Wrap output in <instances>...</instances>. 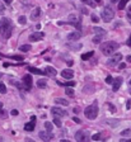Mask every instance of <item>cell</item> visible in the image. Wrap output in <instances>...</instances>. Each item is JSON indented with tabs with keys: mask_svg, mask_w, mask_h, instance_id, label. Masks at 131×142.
<instances>
[{
	"mask_svg": "<svg viewBox=\"0 0 131 142\" xmlns=\"http://www.w3.org/2000/svg\"><path fill=\"white\" fill-rule=\"evenodd\" d=\"M12 29H13V25H12V22L8 18H3L0 20V34H1L4 38H9L12 36Z\"/></svg>",
	"mask_w": 131,
	"mask_h": 142,
	"instance_id": "1",
	"label": "cell"
},
{
	"mask_svg": "<svg viewBox=\"0 0 131 142\" xmlns=\"http://www.w3.org/2000/svg\"><path fill=\"white\" fill-rule=\"evenodd\" d=\"M117 48H118V43L113 42V41H110V42H106L103 44H101V51H102V53L106 55V56L113 55Z\"/></svg>",
	"mask_w": 131,
	"mask_h": 142,
	"instance_id": "2",
	"label": "cell"
},
{
	"mask_svg": "<svg viewBox=\"0 0 131 142\" xmlns=\"http://www.w3.org/2000/svg\"><path fill=\"white\" fill-rule=\"evenodd\" d=\"M84 114L88 119H95L97 118V116H98V105H97V101H94L92 105L85 108Z\"/></svg>",
	"mask_w": 131,
	"mask_h": 142,
	"instance_id": "3",
	"label": "cell"
},
{
	"mask_svg": "<svg viewBox=\"0 0 131 142\" xmlns=\"http://www.w3.org/2000/svg\"><path fill=\"white\" fill-rule=\"evenodd\" d=\"M102 19H103V22H106V23H110V22L113 19V17H115V12H113V9L110 7V5H107V7L103 8V10H102Z\"/></svg>",
	"mask_w": 131,
	"mask_h": 142,
	"instance_id": "4",
	"label": "cell"
},
{
	"mask_svg": "<svg viewBox=\"0 0 131 142\" xmlns=\"http://www.w3.org/2000/svg\"><path fill=\"white\" fill-rule=\"evenodd\" d=\"M122 60V55L121 53H115V55H111V58L107 61V66H111V67H113V66H116L120 61Z\"/></svg>",
	"mask_w": 131,
	"mask_h": 142,
	"instance_id": "5",
	"label": "cell"
},
{
	"mask_svg": "<svg viewBox=\"0 0 131 142\" xmlns=\"http://www.w3.org/2000/svg\"><path fill=\"white\" fill-rule=\"evenodd\" d=\"M89 138H90V136H89L88 131H79V132L75 133V140L76 141L87 142V141H89Z\"/></svg>",
	"mask_w": 131,
	"mask_h": 142,
	"instance_id": "6",
	"label": "cell"
},
{
	"mask_svg": "<svg viewBox=\"0 0 131 142\" xmlns=\"http://www.w3.org/2000/svg\"><path fill=\"white\" fill-rule=\"evenodd\" d=\"M39 138H41L42 141H50V140H52L54 138V133L51 132V131H41L39 132Z\"/></svg>",
	"mask_w": 131,
	"mask_h": 142,
	"instance_id": "7",
	"label": "cell"
},
{
	"mask_svg": "<svg viewBox=\"0 0 131 142\" xmlns=\"http://www.w3.org/2000/svg\"><path fill=\"white\" fill-rule=\"evenodd\" d=\"M122 83H123V79H122L121 76L116 77L115 80H113V83H112V90H113V92H117V90L121 88Z\"/></svg>",
	"mask_w": 131,
	"mask_h": 142,
	"instance_id": "8",
	"label": "cell"
},
{
	"mask_svg": "<svg viewBox=\"0 0 131 142\" xmlns=\"http://www.w3.org/2000/svg\"><path fill=\"white\" fill-rule=\"evenodd\" d=\"M51 113L55 116V117H65L67 113L65 110H62L61 108H57V107H54V108H51Z\"/></svg>",
	"mask_w": 131,
	"mask_h": 142,
	"instance_id": "9",
	"label": "cell"
},
{
	"mask_svg": "<svg viewBox=\"0 0 131 142\" xmlns=\"http://www.w3.org/2000/svg\"><path fill=\"white\" fill-rule=\"evenodd\" d=\"M45 37V33L42 32H36V33H32L29 36V41L31 42H37V41H41V39Z\"/></svg>",
	"mask_w": 131,
	"mask_h": 142,
	"instance_id": "10",
	"label": "cell"
},
{
	"mask_svg": "<svg viewBox=\"0 0 131 142\" xmlns=\"http://www.w3.org/2000/svg\"><path fill=\"white\" fill-rule=\"evenodd\" d=\"M23 84H24V89H27V90H31V88H32V76L31 75H24L23 76Z\"/></svg>",
	"mask_w": 131,
	"mask_h": 142,
	"instance_id": "11",
	"label": "cell"
},
{
	"mask_svg": "<svg viewBox=\"0 0 131 142\" xmlns=\"http://www.w3.org/2000/svg\"><path fill=\"white\" fill-rule=\"evenodd\" d=\"M80 36H82L80 32H71V33H69V36H67V39L75 42V41H78V39L80 38Z\"/></svg>",
	"mask_w": 131,
	"mask_h": 142,
	"instance_id": "12",
	"label": "cell"
},
{
	"mask_svg": "<svg viewBox=\"0 0 131 142\" xmlns=\"http://www.w3.org/2000/svg\"><path fill=\"white\" fill-rule=\"evenodd\" d=\"M39 15H41V9H39V8H35L32 10V13H31V19L32 20H37L39 18Z\"/></svg>",
	"mask_w": 131,
	"mask_h": 142,
	"instance_id": "13",
	"label": "cell"
},
{
	"mask_svg": "<svg viewBox=\"0 0 131 142\" xmlns=\"http://www.w3.org/2000/svg\"><path fill=\"white\" fill-rule=\"evenodd\" d=\"M45 74H46V75H48V76H51V77H54V76H56L57 71H56L54 67L47 66V67H45Z\"/></svg>",
	"mask_w": 131,
	"mask_h": 142,
	"instance_id": "14",
	"label": "cell"
},
{
	"mask_svg": "<svg viewBox=\"0 0 131 142\" xmlns=\"http://www.w3.org/2000/svg\"><path fill=\"white\" fill-rule=\"evenodd\" d=\"M61 76L64 77V79H71L73 76H74V71L73 70H62L61 71Z\"/></svg>",
	"mask_w": 131,
	"mask_h": 142,
	"instance_id": "15",
	"label": "cell"
},
{
	"mask_svg": "<svg viewBox=\"0 0 131 142\" xmlns=\"http://www.w3.org/2000/svg\"><path fill=\"white\" fill-rule=\"evenodd\" d=\"M35 126H36V121H31V123L24 124V131H27V132H32V131L35 129Z\"/></svg>",
	"mask_w": 131,
	"mask_h": 142,
	"instance_id": "16",
	"label": "cell"
},
{
	"mask_svg": "<svg viewBox=\"0 0 131 142\" xmlns=\"http://www.w3.org/2000/svg\"><path fill=\"white\" fill-rule=\"evenodd\" d=\"M55 101H56V104H59V105H69V101H67L66 99H64V98H56L55 99Z\"/></svg>",
	"mask_w": 131,
	"mask_h": 142,
	"instance_id": "17",
	"label": "cell"
},
{
	"mask_svg": "<svg viewBox=\"0 0 131 142\" xmlns=\"http://www.w3.org/2000/svg\"><path fill=\"white\" fill-rule=\"evenodd\" d=\"M28 70H29V72H32V74H37V75H42V74H45V71L37 69V67H28Z\"/></svg>",
	"mask_w": 131,
	"mask_h": 142,
	"instance_id": "18",
	"label": "cell"
},
{
	"mask_svg": "<svg viewBox=\"0 0 131 142\" xmlns=\"http://www.w3.org/2000/svg\"><path fill=\"white\" fill-rule=\"evenodd\" d=\"M93 32L95 33V34H102V36L106 34V31L103 29V28H99V27H94L93 28Z\"/></svg>",
	"mask_w": 131,
	"mask_h": 142,
	"instance_id": "19",
	"label": "cell"
},
{
	"mask_svg": "<svg viewBox=\"0 0 131 142\" xmlns=\"http://www.w3.org/2000/svg\"><path fill=\"white\" fill-rule=\"evenodd\" d=\"M37 86L38 88H41V89H45L47 86V81L45 80V79H41V80H38L37 81Z\"/></svg>",
	"mask_w": 131,
	"mask_h": 142,
	"instance_id": "20",
	"label": "cell"
},
{
	"mask_svg": "<svg viewBox=\"0 0 131 142\" xmlns=\"http://www.w3.org/2000/svg\"><path fill=\"white\" fill-rule=\"evenodd\" d=\"M129 3V0H120V3H118V9L120 10H122L126 8V4Z\"/></svg>",
	"mask_w": 131,
	"mask_h": 142,
	"instance_id": "21",
	"label": "cell"
},
{
	"mask_svg": "<svg viewBox=\"0 0 131 142\" xmlns=\"http://www.w3.org/2000/svg\"><path fill=\"white\" fill-rule=\"evenodd\" d=\"M102 34H97V36H94L93 37V43H95V44H98V43H101L102 42Z\"/></svg>",
	"mask_w": 131,
	"mask_h": 142,
	"instance_id": "22",
	"label": "cell"
},
{
	"mask_svg": "<svg viewBox=\"0 0 131 142\" xmlns=\"http://www.w3.org/2000/svg\"><path fill=\"white\" fill-rule=\"evenodd\" d=\"M121 136H122V137H127V136H131V128L123 129L122 132H121Z\"/></svg>",
	"mask_w": 131,
	"mask_h": 142,
	"instance_id": "23",
	"label": "cell"
},
{
	"mask_svg": "<svg viewBox=\"0 0 131 142\" xmlns=\"http://www.w3.org/2000/svg\"><path fill=\"white\" fill-rule=\"evenodd\" d=\"M93 51H90V52H87V53H84V55H82V60H88V58H90L93 56Z\"/></svg>",
	"mask_w": 131,
	"mask_h": 142,
	"instance_id": "24",
	"label": "cell"
},
{
	"mask_svg": "<svg viewBox=\"0 0 131 142\" xmlns=\"http://www.w3.org/2000/svg\"><path fill=\"white\" fill-rule=\"evenodd\" d=\"M69 22H70V23H74V24H75V23H78V18H76V15L75 14H71V15H69Z\"/></svg>",
	"mask_w": 131,
	"mask_h": 142,
	"instance_id": "25",
	"label": "cell"
},
{
	"mask_svg": "<svg viewBox=\"0 0 131 142\" xmlns=\"http://www.w3.org/2000/svg\"><path fill=\"white\" fill-rule=\"evenodd\" d=\"M19 50L22 51V52H28V51L32 50V48H31L29 44H23V46H20V47H19Z\"/></svg>",
	"mask_w": 131,
	"mask_h": 142,
	"instance_id": "26",
	"label": "cell"
},
{
	"mask_svg": "<svg viewBox=\"0 0 131 142\" xmlns=\"http://www.w3.org/2000/svg\"><path fill=\"white\" fill-rule=\"evenodd\" d=\"M18 23H19V24H22V25H24V24L27 23V18H26L24 15H20L19 18H18Z\"/></svg>",
	"mask_w": 131,
	"mask_h": 142,
	"instance_id": "27",
	"label": "cell"
},
{
	"mask_svg": "<svg viewBox=\"0 0 131 142\" xmlns=\"http://www.w3.org/2000/svg\"><path fill=\"white\" fill-rule=\"evenodd\" d=\"M82 3H84V4H87V5H89V7H92V8H94L95 7V4H94V1L93 0H80Z\"/></svg>",
	"mask_w": 131,
	"mask_h": 142,
	"instance_id": "28",
	"label": "cell"
},
{
	"mask_svg": "<svg viewBox=\"0 0 131 142\" xmlns=\"http://www.w3.org/2000/svg\"><path fill=\"white\" fill-rule=\"evenodd\" d=\"M5 93H7V86L3 83H0V94H5Z\"/></svg>",
	"mask_w": 131,
	"mask_h": 142,
	"instance_id": "29",
	"label": "cell"
},
{
	"mask_svg": "<svg viewBox=\"0 0 131 142\" xmlns=\"http://www.w3.org/2000/svg\"><path fill=\"white\" fill-rule=\"evenodd\" d=\"M54 123H55L57 127H61V126H62V122L60 121V117H56V118L54 119Z\"/></svg>",
	"mask_w": 131,
	"mask_h": 142,
	"instance_id": "30",
	"label": "cell"
},
{
	"mask_svg": "<svg viewBox=\"0 0 131 142\" xmlns=\"http://www.w3.org/2000/svg\"><path fill=\"white\" fill-rule=\"evenodd\" d=\"M65 93H66L67 95H69V96H73V95H74V90H73L71 88L67 86V88H66V90H65Z\"/></svg>",
	"mask_w": 131,
	"mask_h": 142,
	"instance_id": "31",
	"label": "cell"
},
{
	"mask_svg": "<svg viewBox=\"0 0 131 142\" xmlns=\"http://www.w3.org/2000/svg\"><path fill=\"white\" fill-rule=\"evenodd\" d=\"M57 84H59V85H65V86H74V85H75V83H74V81H69V83H65V84L57 81Z\"/></svg>",
	"mask_w": 131,
	"mask_h": 142,
	"instance_id": "32",
	"label": "cell"
},
{
	"mask_svg": "<svg viewBox=\"0 0 131 142\" xmlns=\"http://www.w3.org/2000/svg\"><path fill=\"white\" fill-rule=\"evenodd\" d=\"M45 128L48 129V131H52V123H50V122H45Z\"/></svg>",
	"mask_w": 131,
	"mask_h": 142,
	"instance_id": "33",
	"label": "cell"
},
{
	"mask_svg": "<svg viewBox=\"0 0 131 142\" xmlns=\"http://www.w3.org/2000/svg\"><path fill=\"white\" fill-rule=\"evenodd\" d=\"M107 105H108V108H110V112H111V113H115V112H116V107H115V105H113V104H111V103H108Z\"/></svg>",
	"mask_w": 131,
	"mask_h": 142,
	"instance_id": "34",
	"label": "cell"
},
{
	"mask_svg": "<svg viewBox=\"0 0 131 142\" xmlns=\"http://www.w3.org/2000/svg\"><path fill=\"white\" fill-rule=\"evenodd\" d=\"M90 18H92V22H94V23H98V22H99V18L95 14H92V15H90Z\"/></svg>",
	"mask_w": 131,
	"mask_h": 142,
	"instance_id": "35",
	"label": "cell"
},
{
	"mask_svg": "<svg viewBox=\"0 0 131 142\" xmlns=\"http://www.w3.org/2000/svg\"><path fill=\"white\" fill-rule=\"evenodd\" d=\"M5 13V7H4V4L0 1V15H3Z\"/></svg>",
	"mask_w": 131,
	"mask_h": 142,
	"instance_id": "36",
	"label": "cell"
},
{
	"mask_svg": "<svg viewBox=\"0 0 131 142\" xmlns=\"http://www.w3.org/2000/svg\"><path fill=\"white\" fill-rule=\"evenodd\" d=\"M101 138V133H94L93 136H92V140L93 141H98Z\"/></svg>",
	"mask_w": 131,
	"mask_h": 142,
	"instance_id": "37",
	"label": "cell"
},
{
	"mask_svg": "<svg viewBox=\"0 0 131 142\" xmlns=\"http://www.w3.org/2000/svg\"><path fill=\"white\" fill-rule=\"evenodd\" d=\"M7 116H8V113L5 112L4 109H1V108H0V117H3V118H7Z\"/></svg>",
	"mask_w": 131,
	"mask_h": 142,
	"instance_id": "38",
	"label": "cell"
},
{
	"mask_svg": "<svg viewBox=\"0 0 131 142\" xmlns=\"http://www.w3.org/2000/svg\"><path fill=\"white\" fill-rule=\"evenodd\" d=\"M106 123H107V124H112V126H117V124H118V121L116 119V122H112V119H108Z\"/></svg>",
	"mask_w": 131,
	"mask_h": 142,
	"instance_id": "39",
	"label": "cell"
},
{
	"mask_svg": "<svg viewBox=\"0 0 131 142\" xmlns=\"http://www.w3.org/2000/svg\"><path fill=\"white\" fill-rule=\"evenodd\" d=\"M127 20H129V23L131 24V7L129 8V12H127Z\"/></svg>",
	"mask_w": 131,
	"mask_h": 142,
	"instance_id": "40",
	"label": "cell"
},
{
	"mask_svg": "<svg viewBox=\"0 0 131 142\" xmlns=\"http://www.w3.org/2000/svg\"><path fill=\"white\" fill-rule=\"evenodd\" d=\"M106 83H107V84H112V83H113L112 76H107V77H106Z\"/></svg>",
	"mask_w": 131,
	"mask_h": 142,
	"instance_id": "41",
	"label": "cell"
},
{
	"mask_svg": "<svg viewBox=\"0 0 131 142\" xmlns=\"http://www.w3.org/2000/svg\"><path fill=\"white\" fill-rule=\"evenodd\" d=\"M10 114H12V116H18V110H17V109H13L12 112H10Z\"/></svg>",
	"mask_w": 131,
	"mask_h": 142,
	"instance_id": "42",
	"label": "cell"
},
{
	"mask_svg": "<svg viewBox=\"0 0 131 142\" xmlns=\"http://www.w3.org/2000/svg\"><path fill=\"white\" fill-rule=\"evenodd\" d=\"M73 112H74V113H75V114H78V113H79V112H80V109H79V108H78V107H75V108H74V109H73Z\"/></svg>",
	"mask_w": 131,
	"mask_h": 142,
	"instance_id": "43",
	"label": "cell"
},
{
	"mask_svg": "<svg viewBox=\"0 0 131 142\" xmlns=\"http://www.w3.org/2000/svg\"><path fill=\"white\" fill-rule=\"evenodd\" d=\"M73 121H74V122H75V123H78V124H79V123H80V122H82V121H80V119H79V118H76V117H75V118H73Z\"/></svg>",
	"mask_w": 131,
	"mask_h": 142,
	"instance_id": "44",
	"label": "cell"
},
{
	"mask_svg": "<svg viewBox=\"0 0 131 142\" xmlns=\"http://www.w3.org/2000/svg\"><path fill=\"white\" fill-rule=\"evenodd\" d=\"M12 58H14V60H23V57H20V56H12Z\"/></svg>",
	"mask_w": 131,
	"mask_h": 142,
	"instance_id": "45",
	"label": "cell"
},
{
	"mask_svg": "<svg viewBox=\"0 0 131 142\" xmlns=\"http://www.w3.org/2000/svg\"><path fill=\"white\" fill-rule=\"evenodd\" d=\"M126 108H127V109H130V108H131V100H127V103H126Z\"/></svg>",
	"mask_w": 131,
	"mask_h": 142,
	"instance_id": "46",
	"label": "cell"
},
{
	"mask_svg": "<svg viewBox=\"0 0 131 142\" xmlns=\"http://www.w3.org/2000/svg\"><path fill=\"white\" fill-rule=\"evenodd\" d=\"M126 67V64H120V69H125Z\"/></svg>",
	"mask_w": 131,
	"mask_h": 142,
	"instance_id": "47",
	"label": "cell"
},
{
	"mask_svg": "<svg viewBox=\"0 0 131 142\" xmlns=\"http://www.w3.org/2000/svg\"><path fill=\"white\" fill-rule=\"evenodd\" d=\"M127 44H129V46L131 47V36H130V38L127 39Z\"/></svg>",
	"mask_w": 131,
	"mask_h": 142,
	"instance_id": "48",
	"label": "cell"
},
{
	"mask_svg": "<svg viewBox=\"0 0 131 142\" xmlns=\"http://www.w3.org/2000/svg\"><path fill=\"white\" fill-rule=\"evenodd\" d=\"M126 60H127V62H131V55H129V56H127Z\"/></svg>",
	"mask_w": 131,
	"mask_h": 142,
	"instance_id": "49",
	"label": "cell"
},
{
	"mask_svg": "<svg viewBox=\"0 0 131 142\" xmlns=\"http://www.w3.org/2000/svg\"><path fill=\"white\" fill-rule=\"evenodd\" d=\"M67 65L71 66V65H73V61H71V60H70V61H67Z\"/></svg>",
	"mask_w": 131,
	"mask_h": 142,
	"instance_id": "50",
	"label": "cell"
},
{
	"mask_svg": "<svg viewBox=\"0 0 131 142\" xmlns=\"http://www.w3.org/2000/svg\"><path fill=\"white\" fill-rule=\"evenodd\" d=\"M4 1L7 3V4H10V3H12V0H4Z\"/></svg>",
	"mask_w": 131,
	"mask_h": 142,
	"instance_id": "51",
	"label": "cell"
},
{
	"mask_svg": "<svg viewBox=\"0 0 131 142\" xmlns=\"http://www.w3.org/2000/svg\"><path fill=\"white\" fill-rule=\"evenodd\" d=\"M118 0H111V3H117Z\"/></svg>",
	"mask_w": 131,
	"mask_h": 142,
	"instance_id": "52",
	"label": "cell"
},
{
	"mask_svg": "<svg viewBox=\"0 0 131 142\" xmlns=\"http://www.w3.org/2000/svg\"><path fill=\"white\" fill-rule=\"evenodd\" d=\"M94 1H95V3H101V1H102V0H94Z\"/></svg>",
	"mask_w": 131,
	"mask_h": 142,
	"instance_id": "53",
	"label": "cell"
},
{
	"mask_svg": "<svg viewBox=\"0 0 131 142\" xmlns=\"http://www.w3.org/2000/svg\"><path fill=\"white\" fill-rule=\"evenodd\" d=\"M1 77H3V74H1V72H0V79H1Z\"/></svg>",
	"mask_w": 131,
	"mask_h": 142,
	"instance_id": "54",
	"label": "cell"
},
{
	"mask_svg": "<svg viewBox=\"0 0 131 142\" xmlns=\"http://www.w3.org/2000/svg\"><path fill=\"white\" fill-rule=\"evenodd\" d=\"M129 84H130V86H131V80H130V81H129Z\"/></svg>",
	"mask_w": 131,
	"mask_h": 142,
	"instance_id": "55",
	"label": "cell"
},
{
	"mask_svg": "<svg viewBox=\"0 0 131 142\" xmlns=\"http://www.w3.org/2000/svg\"><path fill=\"white\" fill-rule=\"evenodd\" d=\"M126 142H131V140H127V141H126Z\"/></svg>",
	"mask_w": 131,
	"mask_h": 142,
	"instance_id": "56",
	"label": "cell"
},
{
	"mask_svg": "<svg viewBox=\"0 0 131 142\" xmlns=\"http://www.w3.org/2000/svg\"><path fill=\"white\" fill-rule=\"evenodd\" d=\"M1 107H3V104H1V103H0V108H1Z\"/></svg>",
	"mask_w": 131,
	"mask_h": 142,
	"instance_id": "57",
	"label": "cell"
},
{
	"mask_svg": "<svg viewBox=\"0 0 131 142\" xmlns=\"http://www.w3.org/2000/svg\"><path fill=\"white\" fill-rule=\"evenodd\" d=\"M129 92H130V94H131V89H130V90H129Z\"/></svg>",
	"mask_w": 131,
	"mask_h": 142,
	"instance_id": "58",
	"label": "cell"
}]
</instances>
